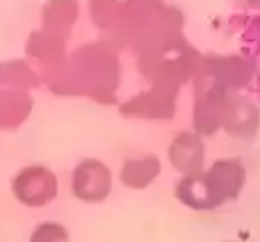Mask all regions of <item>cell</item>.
Returning a JSON list of instances; mask_svg holds the SVG:
<instances>
[{"label":"cell","instance_id":"obj_13","mask_svg":"<svg viewBox=\"0 0 260 242\" xmlns=\"http://www.w3.org/2000/svg\"><path fill=\"white\" fill-rule=\"evenodd\" d=\"M30 242H69V230L59 223L46 221L34 228Z\"/></svg>","mask_w":260,"mask_h":242},{"label":"cell","instance_id":"obj_10","mask_svg":"<svg viewBox=\"0 0 260 242\" xmlns=\"http://www.w3.org/2000/svg\"><path fill=\"white\" fill-rule=\"evenodd\" d=\"M160 174H162V160L156 154H142V156L126 158L120 165L118 178L126 189L142 191L160 178Z\"/></svg>","mask_w":260,"mask_h":242},{"label":"cell","instance_id":"obj_11","mask_svg":"<svg viewBox=\"0 0 260 242\" xmlns=\"http://www.w3.org/2000/svg\"><path fill=\"white\" fill-rule=\"evenodd\" d=\"M258 109L252 102L229 97L221 118V128L235 136H252L258 130Z\"/></svg>","mask_w":260,"mask_h":242},{"label":"cell","instance_id":"obj_2","mask_svg":"<svg viewBox=\"0 0 260 242\" xmlns=\"http://www.w3.org/2000/svg\"><path fill=\"white\" fill-rule=\"evenodd\" d=\"M40 75L30 61H2L0 63V130L20 128L32 114L34 98Z\"/></svg>","mask_w":260,"mask_h":242},{"label":"cell","instance_id":"obj_4","mask_svg":"<svg viewBox=\"0 0 260 242\" xmlns=\"http://www.w3.org/2000/svg\"><path fill=\"white\" fill-rule=\"evenodd\" d=\"M113 171L97 158H83L71 174V191L81 203H103L113 191Z\"/></svg>","mask_w":260,"mask_h":242},{"label":"cell","instance_id":"obj_9","mask_svg":"<svg viewBox=\"0 0 260 242\" xmlns=\"http://www.w3.org/2000/svg\"><path fill=\"white\" fill-rule=\"evenodd\" d=\"M79 0H46L40 10V28L67 40L79 20Z\"/></svg>","mask_w":260,"mask_h":242},{"label":"cell","instance_id":"obj_8","mask_svg":"<svg viewBox=\"0 0 260 242\" xmlns=\"http://www.w3.org/2000/svg\"><path fill=\"white\" fill-rule=\"evenodd\" d=\"M176 199L193 211H213L223 205L205 178V169L193 176H181L176 181Z\"/></svg>","mask_w":260,"mask_h":242},{"label":"cell","instance_id":"obj_5","mask_svg":"<svg viewBox=\"0 0 260 242\" xmlns=\"http://www.w3.org/2000/svg\"><path fill=\"white\" fill-rule=\"evenodd\" d=\"M174 87L156 83L150 91L138 93L120 107V113L128 118H170L176 109Z\"/></svg>","mask_w":260,"mask_h":242},{"label":"cell","instance_id":"obj_1","mask_svg":"<svg viewBox=\"0 0 260 242\" xmlns=\"http://www.w3.org/2000/svg\"><path fill=\"white\" fill-rule=\"evenodd\" d=\"M120 79L118 55L107 42H93L67 55L61 73L49 85L59 95H85L113 102Z\"/></svg>","mask_w":260,"mask_h":242},{"label":"cell","instance_id":"obj_14","mask_svg":"<svg viewBox=\"0 0 260 242\" xmlns=\"http://www.w3.org/2000/svg\"><path fill=\"white\" fill-rule=\"evenodd\" d=\"M246 4L250 8H254V10H260V0H246Z\"/></svg>","mask_w":260,"mask_h":242},{"label":"cell","instance_id":"obj_3","mask_svg":"<svg viewBox=\"0 0 260 242\" xmlns=\"http://www.w3.org/2000/svg\"><path fill=\"white\" fill-rule=\"evenodd\" d=\"M10 191L20 205L40 209L55 201L59 193V181L49 167L34 163L18 169L16 176L10 181Z\"/></svg>","mask_w":260,"mask_h":242},{"label":"cell","instance_id":"obj_6","mask_svg":"<svg viewBox=\"0 0 260 242\" xmlns=\"http://www.w3.org/2000/svg\"><path fill=\"white\" fill-rule=\"evenodd\" d=\"M172 167L181 176H193L205 169V144L199 132H179L168 148Z\"/></svg>","mask_w":260,"mask_h":242},{"label":"cell","instance_id":"obj_12","mask_svg":"<svg viewBox=\"0 0 260 242\" xmlns=\"http://www.w3.org/2000/svg\"><path fill=\"white\" fill-rule=\"evenodd\" d=\"M89 16L93 24L105 32L122 33L126 20V2L124 0H89Z\"/></svg>","mask_w":260,"mask_h":242},{"label":"cell","instance_id":"obj_7","mask_svg":"<svg viewBox=\"0 0 260 242\" xmlns=\"http://www.w3.org/2000/svg\"><path fill=\"white\" fill-rule=\"evenodd\" d=\"M205 178L215 195L225 205L229 201L239 199V195L243 193L246 183V167L237 158H223V160H215L209 165V169H205Z\"/></svg>","mask_w":260,"mask_h":242}]
</instances>
